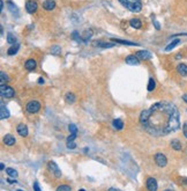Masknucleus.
I'll use <instances>...</instances> for the list:
<instances>
[{"label":"nucleus","mask_w":187,"mask_h":191,"mask_svg":"<svg viewBox=\"0 0 187 191\" xmlns=\"http://www.w3.org/2000/svg\"><path fill=\"white\" fill-rule=\"evenodd\" d=\"M130 24H131V27L135 28V29H140L142 27V22H141L140 19H132L130 21Z\"/></svg>","instance_id":"a211bd4d"},{"label":"nucleus","mask_w":187,"mask_h":191,"mask_svg":"<svg viewBox=\"0 0 187 191\" xmlns=\"http://www.w3.org/2000/svg\"><path fill=\"white\" fill-rule=\"evenodd\" d=\"M177 71L181 76H187V65L186 64H179L177 66Z\"/></svg>","instance_id":"f3484780"},{"label":"nucleus","mask_w":187,"mask_h":191,"mask_svg":"<svg viewBox=\"0 0 187 191\" xmlns=\"http://www.w3.org/2000/svg\"><path fill=\"white\" fill-rule=\"evenodd\" d=\"M135 56L139 58V59H143V60H149V59H151L152 54L147 51V50H141V51H138Z\"/></svg>","instance_id":"6e6552de"},{"label":"nucleus","mask_w":187,"mask_h":191,"mask_svg":"<svg viewBox=\"0 0 187 191\" xmlns=\"http://www.w3.org/2000/svg\"><path fill=\"white\" fill-rule=\"evenodd\" d=\"M125 62H126V64H128V65H139V58L136 57L135 54H130V56H127L126 57Z\"/></svg>","instance_id":"9d476101"},{"label":"nucleus","mask_w":187,"mask_h":191,"mask_svg":"<svg viewBox=\"0 0 187 191\" xmlns=\"http://www.w3.org/2000/svg\"><path fill=\"white\" fill-rule=\"evenodd\" d=\"M6 173L8 174L11 177H18V171L14 168H7L6 169Z\"/></svg>","instance_id":"b1692460"},{"label":"nucleus","mask_w":187,"mask_h":191,"mask_svg":"<svg viewBox=\"0 0 187 191\" xmlns=\"http://www.w3.org/2000/svg\"><path fill=\"white\" fill-rule=\"evenodd\" d=\"M7 182L8 183H15L16 182V180H11V178H8V180H7Z\"/></svg>","instance_id":"ea45409f"},{"label":"nucleus","mask_w":187,"mask_h":191,"mask_svg":"<svg viewBox=\"0 0 187 191\" xmlns=\"http://www.w3.org/2000/svg\"><path fill=\"white\" fill-rule=\"evenodd\" d=\"M39 109H40V103L38 101H30L27 104V111L29 114H36L39 111Z\"/></svg>","instance_id":"20e7f679"},{"label":"nucleus","mask_w":187,"mask_h":191,"mask_svg":"<svg viewBox=\"0 0 187 191\" xmlns=\"http://www.w3.org/2000/svg\"><path fill=\"white\" fill-rule=\"evenodd\" d=\"M38 84H44V79H43V78H39V79H38Z\"/></svg>","instance_id":"79ce46f5"},{"label":"nucleus","mask_w":187,"mask_h":191,"mask_svg":"<svg viewBox=\"0 0 187 191\" xmlns=\"http://www.w3.org/2000/svg\"><path fill=\"white\" fill-rule=\"evenodd\" d=\"M94 45L95 46H98V48H104V49H108V48H112L114 46V43H108V42H94Z\"/></svg>","instance_id":"2eb2a0df"},{"label":"nucleus","mask_w":187,"mask_h":191,"mask_svg":"<svg viewBox=\"0 0 187 191\" xmlns=\"http://www.w3.org/2000/svg\"><path fill=\"white\" fill-rule=\"evenodd\" d=\"M109 191H121V190H119V189H116V188H110Z\"/></svg>","instance_id":"a19ab883"},{"label":"nucleus","mask_w":187,"mask_h":191,"mask_svg":"<svg viewBox=\"0 0 187 191\" xmlns=\"http://www.w3.org/2000/svg\"><path fill=\"white\" fill-rule=\"evenodd\" d=\"M26 9H27V12H28V13L34 14L36 11H37V2L34 1V0H29V1H27Z\"/></svg>","instance_id":"1a4fd4ad"},{"label":"nucleus","mask_w":187,"mask_h":191,"mask_svg":"<svg viewBox=\"0 0 187 191\" xmlns=\"http://www.w3.org/2000/svg\"><path fill=\"white\" fill-rule=\"evenodd\" d=\"M34 190H35V191H42V190H40V188H39V184L37 182L34 183Z\"/></svg>","instance_id":"e433bc0d"},{"label":"nucleus","mask_w":187,"mask_h":191,"mask_svg":"<svg viewBox=\"0 0 187 191\" xmlns=\"http://www.w3.org/2000/svg\"><path fill=\"white\" fill-rule=\"evenodd\" d=\"M68 129H70V132L72 134H76V133H78V128L75 126V124H70Z\"/></svg>","instance_id":"7c9ffc66"},{"label":"nucleus","mask_w":187,"mask_h":191,"mask_svg":"<svg viewBox=\"0 0 187 191\" xmlns=\"http://www.w3.org/2000/svg\"><path fill=\"white\" fill-rule=\"evenodd\" d=\"M0 94H1V96L2 98H11L14 96V89L12 87H9V86H6V85H1V87H0Z\"/></svg>","instance_id":"7ed1b4c3"},{"label":"nucleus","mask_w":187,"mask_h":191,"mask_svg":"<svg viewBox=\"0 0 187 191\" xmlns=\"http://www.w3.org/2000/svg\"><path fill=\"white\" fill-rule=\"evenodd\" d=\"M146 185H147L148 191H157V189H158L157 181L154 177H149L148 180H147V184H146Z\"/></svg>","instance_id":"0eeeda50"},{"label":"nucleus","mask_w":187,"mask_h":191,"mask_svg":"<svg viewBox=\"0 0 187 191\" xmlns=\"http://www.w3.org/2000/svg\"><path fill=\"white\" fill-rule=\"evenodd\" d=\"M61 52V48L59 45H53L51 48V54H59Z\"/></svg>","instance_id":"bb28decb"},{"label":"nucleus","mask_w":187,"mask_h":191,"mask_svg":"<svg viewBox=\"0 0 187 191\" xmlns=\"http://www.w3.org/2000/svg\"><path fill=\"white\" fill-rule=\"evenodd\" d=\"M79 191H86V190H83V189H80V190H79Z\"/></svg>","instance_id":"a18cd8bd"},{"label":"nucleus","mask_w":187,"mask_h":191,"mask_svg":"<svg viewBox=\"0 0 187 191\" xmlns=\"http://www.w3.org/2000/svg\"><path fill=\"white\" fill-rule=\"evenodd\" d=\"M164 191H173V190H170V189H168V190H164Z\"/></svg>","instance_id":"c03bdc74"},{"label":"nucleus","mask_w":187,"mask_h":191,"mask_svg":"<svg viewBox=\"0 0 187 191\" xmlns=\"http://www.w3.org/2000/svg\"><path fill=\"white\" fill-rule=\"evenodd\" d=\"M43 7L46 11H52L56 7V1L54 0H45L43 2Z\"/></svg>","instance_id":"ddd939ff"},{"label":"nucleus","mask_w":187,"mask_h":191,"mask_svg":"<svg viewBox=\"0 0 187 191\" xmlns=\"http://www.w3.org/2000/svg\"><path fill=\"white\" fill-rule=\"evenodd\" d=\"M179 43H180V40H174L173 42H171V43H170V44L166 46L165 51H171V50L173 49V48H176V46H177Z\"/></svg>","instance_id":"4be33fe9"},{"label":"nucleus","mask_w":187,"mask_h":191,"mask_svg":"<svg viewBox=\"0 0 187 191\" xmlns=\"http://www.w3.org/2000/svg\"><path fill=\"white\" fill-rule=\"evenodd\" d=\"M111 41H114L116 43H120V44H127V45H135V46H138V43H133V42H130V41H124V40H111Z\"/></svg>","instance_id":"5701e85b"},{"label":"nucleus","mask_w":187,"mask_h":191,"mask_svg":"<svg viewBox=\"0 0 187 191\" xmlns=\"http://www.w3.org/2000/svg\"><path fill=\"white\" fill-rule=\"evenodd\" d=\"M18 191H22V190H18Z\"/></svg>","instance_id":"49530a36"},{"label":"nucleus","mask_w":187,"mask_h":191,"mask_svg":"<svg viewBox=\"0 0 187 191\" xmlns=\"http://www.w3.org/2000/svg\"><path fill=\"white\" fill-rule=\"evenodd\" d=\"M7 42H8L9 44H15V42H16V38H15V36L13 34H7Z\"/></svg>","instance_id":"cd10ccee"},{"label":"nucleus","mask_w":187,"mask_h":191,"mask_svg":"<svg viewBox=\"0 0 187 191\" xmlns=\"http://www.w3.org/2000/svg\"><path fill=\"white\" fill-rule=\"evenodd\" d=\"M66 101L67 103H74L75 101V96L73 93H67L66 94Z\"/></svg>","instance_id":"393cba45"},{"label":"nucleus","mask_w":187,"mask_h":191,"mask_svg":"<svg viewBox=\"0 0 187 191\" xmlns=\"http://www.w3.org/2000/svg\"><path fill=\"white\" fill-rule=\"evenodd\" d=\"M72 37H73L74 40H76V42H84L83 37H81V36H80V34H79L78 31H74V33L72 34Z\"/></svg>","instance_id":"c85d7f7f"},{"label":"nucleus","mask_w":187,"mask_h":191,"mask_svg":"<svg viewBox=\"0 0 187 191\" xmlns=\"http://www.w3.org/2000/svg\"><path fill=\"white\" fill-rule=\"evenodd\" d=\"M154 24H155V27H156V29H158V30L161 29V27H159V24H158V22H157V21H154Z\"/></svg>","instance_id":"4c0bfd02"},{"label":"nucleus","mask_w":187,"mask_h":191,"mask_svg":"<svg viewBox=\"0 0 187 191\" xmlns=\"http://www.w3.org/2000/svg\"><path fill=\"white\" fill-rule=\"evenodd\" d=\"M0 76H1V85H5V82L6 81H8V76H7V74H5V72H1L0 73Z\"/></svg>","instance_id":"2f4dec72"},{"label":"nucleus","mask_w":187,"mask_h":191,"mask_svg":"<svg viewBox=\"0 0 187 191\" xmlns=\"http://www.w3.org/2000/svg\"><path fill=\"white\" fill-rule=\"evenodd\" d=\"M171 146H172V148L176 150V151H180V150H181V144H180V141L177 140V139H174V140L171 141Z\"/></svg>","instance_id":"412c9836"},{"label":"nucleus","mask_w":187,"mask_h":191,"mask_svg":"<svg viewBox=\"0 0 187 191\" xmlns=\"http://www.w3.org/2000/svg\"><path fill=\"white\" fill-rule=\"evenodd\" d=\"M183 132H184V136L187 138V123H185L183 126Z\"/></svg>","instance_id":"f704fd0d"},{"label":"nucleus","mask_w":187,"mask_h":191,"mask_svg":"<svg viewBox=\"0 0 187 191\" xmlns=\"http://www.w3.org/2000/svg\"><path fill=\"white\" fill-rule=\"evenodd\" d=\"M0 167H1V170H4V169H5V164L1 163V166H0Z\"/></svg>","instance_id":"37998d69"},{"label":"nucleus","mask_w":187,"mask_h":191,"mask_svg":"<svg viewBox=\"0 0 187 191\" xmlns=\"http://www.w3.org/2000/svg\"><path fill=\"white\" fill-rule=\"evenodd\" d=\"M18 133L21 136V137H27L29 131H28V128H27L26 124H19L18 125Z\"/></svg>","instance_id":"9b49d317"},{"label":"nucleus","mask_w":187,"mask_h":191,"mask_svg":"<svg viewBox=\"0 0 187 191\" xmlns=\"http://www.w3.org/2000/svg\"><path fill=\"white\" fill-rule=\"evenodd\" d=\"M67 147H68L70 150H74L75 147H76V144H75L74 141H70V142H67Z\"/></svg>","instance_id":"72a5a7b5"},{"label":"nucleus","mask_w":187,"mask_h":191,"mask_svg":"<svg viewBox=\"0 0 187 191\" xmlns=\"http://www.w3.org/2000/svg\"><path fill=\"white\" fill-rule=\"evenodd\" d=\"M183 100L187 103V94H184V95H183Z\"/></svg>","instance_id":"58836bf2"},{"label":"nucleus","mask_w":187,"mask_h":191,"mask_svg":"<svg viewBox=\"0 0 187 191\" xmlns=\"http://www.w3.org/2000/svg\"><path fill=\"white\" fill-rule=\"evenodd\" d=\"M19 49H20V45H19V44H14L13 46H11V48L8 49L7 54H8L9 56H13V54H15L16 52H18Z\"/></svg>","instance_id":"aec40b11"},{"label":"nucleus","mask_w":187,"mask_h":191,"mask_svg":"<svg viewBox=\"0 0 187 191\" xmlns=\"http://www.w3.org/2000/svg\"><path fill=\"white\" fill-rule=\"evenodd\" d=\"M91 35H92V31L91 30H86V35L83 36V40H84V42L89 40V38L91 37Z\"/></svg>","instance_id":"473e14b6"},{"label":"nucleus","mask_w":187,"mask_h":191,"mask_svg":"<svg viewBox=\"0 0 187 191\" xmlns=\"http://www.w3.org/2000/svg\"><path fill=\"white\" fill-rule=\"evenodd\" d=\"M36 60L35 59H28L26 62V64H24V66H26V68L28 70V71H32V70H35L36 68Z\"/></svg>","instance_id":"dca6fc26"},{"label":"nucleus","mask_w":187,"mask_h":191,"mask_svg":"<svg viewBox=\"0 0 187 191\" xmlns=\"http://www.w3.org/2000/svg\"><path fill=\"white\" fill-rule=\"evenodd\" d=\"M112 124L114 126V129L117 130H122V128H124V122L121 119H114L112 122Z\"/></svg>","instance_id":"6ab92c4d"},{"label":"nucleus","mask_w":187,"mask_h":191,"mask_svg":"<svg viewBox=\"0 0 187 191\" xmlns=\"http://www.w3.org/2000/svg\"><path fill=\"white\" fill-rule=\"evenodd\" d=\"M155 87H156V82H155V80H154L152 78H150V79H149V82H148V90L149 92H151V90L155 89Z\"/></svg>","instance_id":"a878e982"},{"label":"nucleus","mask_w":187,"mask_h":191,"mask_svg":"<svg viewBox=\"0 0 187 191\" xmlns=\"http://www.w3.org/2000/svg\"><path fill=\"white\" fill-rule=\"evenodd\" d=\"M15 142H16V140H15V138H14L12 134H6L4 137V144L5 145H7V146H12Z\"/></svg>","instance_id":"4468645a"},{"label":"nucleus","mask_w":187,"mask_h":191,"mask_svg":"<svg viewBox=\"0 0 187 191\" xmlns=\"http://www.w3.org/2000/svg\"><path fill=\"white\" fill-rule=\"evenodd\" d=\"M75 138H76V134H72V136H70V137L67 138V142H70V141H73Z\"/></svg>","instance_id":"c9c22d12"},{"label":"nucleus","mask_w":187,"mask_h":191,"mask_svg":"<svg viewBox=\"0 0 187 191\" xmlns=\"http://www.w3.org/2000/svg\"><path fill=\"white\" fill-rule=\"evenodd\" d=\"M119 2L124 7H126L127 9H130L131 12H134V13H139L142 9L141 0H119Z\"/></svg>","instance_id":"f03ea898"},{"label":"nucleus","mask_w":187,"mask_h":191,"mask_svg":"<svg viewBox=\"0 0 187 191\" xmlns=\"http://www.w3.org/2000/svg\"><path fill=\"white\" fill-rule=\"evenodd\" d=\"M140 123L149 134L163 137L180 128L179 111L169 102H158L143 110L140 115Z\"/></svg>","instance_id":"f257e3e1"},{"label":"nucleus","mask_w":187,"mask_h":191,"mask_svg":"<svg viewBox=\"0 0 187 191\" xmlns=\"http://www.w3.org/2000/svg\"><path fill=\"white\" fill-rule=\"evenodd\" d=\"M9 117V111L8 109L5 107V104L1 102V106H0V118L1 119H5V118H8Z\"/></svg>","instance_id":"f8f14e48"},{"label":"nucleus","mask_w":187,"mask_h":191,"mask_svg":"<svg viewBox=\"0 0 187 191\" xmlns=\"http://www.w3.org/2000/svg\"><path fill=\"white\" fill-rule=\"evenodd\" d=\"M49 169H50V170H51V171L54 174V176H56V177L59 178L61 176V170L59 169V167L57 166L56 162H53V161H50V162H49Z\"/></svg>","instance_id":"423d86ee"},{"label":"nucleus","mask_w":187,"mask_h":191,"mask_svg":"<svg viewBox=\"0 0 187 191\" xmlns=\"http://www.w3.org/2000/svg\"><path fill=\"white\" fill-rule=\"evenodd\" d=\"M155 162L158 167H165L166 163H168V159H166V156L164 154H162V153H157L156 155H155Z\"/></svg>","instance_id":"39448f33"},{"label":"nucleus","mask_w":187,"mask_h":191,"mask_svg":"<svg viewBox=\"0 0 187 191\" xmlns=\"http://www.w3.org/2000/svg\"><path fill=\"white\" fill-rule=\"evenodd\" d=\"M57 191H72V189H70V187L64 184V185H60V187L57 188Z\"/></svg>","instance_id":"c756f323"}]
</instances>
